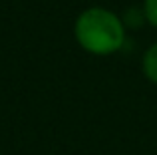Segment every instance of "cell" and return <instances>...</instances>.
Wrapping results in <instances>:
<instances>
[{"instance_id":"cell-2","label":"cell","mask_w":157,"mask_h":155,"mask_svg":"<svg viewBox=\"0 0 157 155\" xmlns=\"http://www.w3.org/2000/svg\"><path fill=\"white\" fill-rule=\"evenodd\" d=\"M143 74L147 76V80L157 84V42L143 54Z\"/></svg>"},{"instance_id":"cell-3","label":"cell","mask_w":157,"mask_h":155,"mask_svg":"<svg viewBox=\"0 0 157 155\" xmlns=\"http://www.w3.org/2000/svg\"><path fill=\"white\" fill-rule=\"evenodd\" d=\"M143 14H145L147 22L157 28V0H145L143 2Z\"/></svg>"},{"instance_id":"cell-1","label":"cell","mask_w":157,"mask_h":155,"mask_svg":"<svg viewBox=\"0 0 157 155\" xmlns=\"http://www.w3.org/2000/svg\"><path fill=\"white\" fill-rule=\"evenodd\" d=\"M123 22L105 8H88L76 20V40L92 54H113L123 46Z\"/></svg>"}]
</instances>
